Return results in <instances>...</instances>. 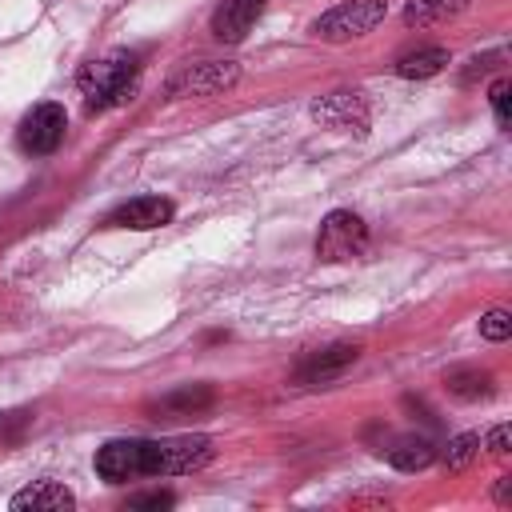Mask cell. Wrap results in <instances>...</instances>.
Here are the masks:
<instances>
[{"instance_id": "20", "label": "cell", "mask_w": 512, "mask_h": 512, "mask_svg": "<svg viewBox=\"0 0 512 512\" xmlns=\"http://www.w3.org/2000/svg\"><path fill=\"white\" fill-rule=\"evenodd\" d=\"M480 336H484V340H492V344H504V340L512 336V316H508L504 308L484 312V316H480Z\"/></svg>"}, {"instance_id": "14", "label": "cell", "mask_w": 512, "mask_h": 512, "mask_svg": "<svg viewBox=\"0 0 512 512\" xmlns=\"http://www.w3.org/2000/svg\"><path fill=\"white\" fill-rule=\"evenodd\" d=\"M384 460L396 468V472H420L428 464H436V444L428 436H396L388 448H384Z\"/></svg>"}, {"instance_id": "2", "label": "cell", "mask_w": 512, "mask_h": 512, "mask_svg": "<svg viewBox=\"0 0 512 512\" xmlns=\"http://www.w3.org/2000/svg\"><path fill=\"white\" fill-rule=\"evenodd\" d=\"M216 456L212 436H160L140 440V476H188L208 468Z\"/></svg>"}, {"instance_id": "5", "label": "cell", "mask_w": 512, "mask_h": 512, "mask_svg": "<svg viewBox=\"0 0 512 512\" xmlns=\"http://www.w3.org/2000/svg\"><path fill=\"white\" fill-rule=\"evenodd\" d=\"M308 112H312V120L320 128H332V132L368 136V124H372V108H368V100H364L360 88H336V92L320 96Z\"/></svg>"}, {"instance_id": "21", "label": "cell", "mask_w": 512, "mask_h": 512, "mask_svg": "<svg viewBox=\"0 0 512 512\" xmlns=\"http://www.w3.org/2000/svg\"><path fill=\"white\" fill-rule=\"evenodd\" d=\"M488 100H492V112H496V124L500 128H508V104H512V84L508 80H496L492 88H488Z\"/></svg>"}, {"instance_id": "10", "label": "cell", "mask_w": 512, "mask_h": 512, "mask_svg": "<svg viewBox=\"0 0 512 512\" xmlns=\"http://www.w3.org/2000/svg\"><path fill=\"white\" fill-rule=\"evenodd\" d=\"M356 356H360V348H356V344H328V348L308 352V356L300 360L296 380H300V384H328V380L344 376V368H352V364H356Z\"/></svg>"}, {"instance_id": "15", "label": "cell", "mask_w": 512, "mask_h": 512, "mask_svg": "<svg viewBox=\"0 0 512 512\" xmlns=\"http://www.w3.org/2000/svg\"><path fill=\"white\" fill-rule=\"evenodd\" d=\"M472 0H408L404 4V24L408 28H432V24H444L452 16H460Z\"/></svg>"}, {"instance_id": "13", "label": "cell", "mask_w": 512, "mask_h": 512, "mask_svg": "<svg viewBox=\"0 0 512 512\" xmlns=\"http://www.w3.org/2000/svg\"><path fill=\"white\" fill-rule=\"evenodd\" d=\"M260 12H264V0H220V8L212 12V36L224 44H236L248 36Z\"/></svg>"}, {"instance_id": "23", "label": "cell", "mask_w": 512, "mask_h": 512, "mask_svg": "<svg viewBox=\"0 0 512 512\" xmlns=\"http://www.w3.org/2000/svg\"><path fill=\"white\" fill-rule=\"evenodd\" d=\"M172 504H176L172 492H140V496L128 500V508H136V512H140V508H156V512H160V508H172Z\"/></svg>"}, {"instance_id": "17", "label": "cell", "mask_w": 512, "mask_h": 512, "mask_svg": "<svg viewBox=\"0 0 512 512\" xmlns=\"http://www.w3.org/2000/svg\"><path fill=\"white\" fill-rule=\"evenodd\" d=\"M444 384H448V392L456 400H484V396H492V376L480 372V368H452V372H444Z\"/></svg>"}, {"instance_id": "11", "label": "cell", "mask_w": 512, "mask_h": 512, "mask_svg": "<svg viewBox=\"0 0 512 512\" xmlns=\"http://www.w3.org/2000/svg\"><path fill=\"white\" fill-rule=\"evenodd\" d=\"M96 476L104 484H128L140 476V440H108L96 452Z\"/></svg>"}, {"instance_id": "22", "label": "cell", "mask_w": 512, "mask_h": 512, "mask_svg": "<svg viewBox=\"0 0 512 512\" xmlns=\"http://www.w3.org/2000/svg\"><path fill=\"white\" fill-rule=\"evenodd\" d=\"M480 448H488V456H496V460H504L508 452H512V428L508 424H496L484 440H480Z\"/></svg>"}, {"instance_id": "18", "label": "cell", "mask_w": 512, "mask_h": 512, "mask_svg": "<svg viewBox=\"0 0 512 512\" xmlns=\"http://www.w3.org/2000/svg\"><path fill=\"white\" fill-rule=\"evenodd\" d=\"M476 456H480V436H476V432H460V436H452L448 448H444V468H448V472H464Z\"/></svg>"}, {"instance_id": "12", "label": "cell", "mask_w": 512, "mask_h": 512, "mask_svg": "<svg viewBox=\"0 0 512 512\" xmlns=\"http://www.w3.org/2000/svg\"><path fill=\"white\" fill-rule=\"evenodd\" d=\"M8 508L12 512H68V508H76V496L60 480H36V484L20 488L8 500Z\"/></svg>"}, {"instance_id": "24", "label": "cell", "mask_w": 512, "mask_h": 512, "mask_svg": "<svg viewBox=\"0 0 512 512\" xmlns=\"http://www.w3.org/2000/svg\"><path fill=\"white\" fill-rule=\"evenodd\" d=\"M496 504H512V476L496 480Z\"/></svg>"}, {"instance_id": "16", "label": "cell", "mask_w": 512, "mask_h": 512, "mask_svg": "<svg viewBox=\"0 0 512 512\" xmlns=\"http://www.w3.org/2000/svg\"><path fill=\"white\" fill-rule=\"evenodd\" d=\"M444 68H448V48H440V44L416 48V52H408V56L396 60V76L400 80H428V76H436Z\"/></svg>"}, {"instance_id": "7", "label": "cell", "mask_w": 512, "mask_h": 512, "mask_svg": "<svg viewBox=\"0 0 512 512\" xmlns=\"http://www.w3.org/2000/svg\"><path fill=\"white\" fill-rule=\"evenodd\" d=\"M64 128H68V112H64V104L44 100V104H36V108L20 120V128H16V144H20V152H28V156H48V152L60 148Z\"/></svg>"}, {"instance_id": "6", "label": "cell", "mask_w": 512, "mask_h": 512, "mask_svg": "<svg viewBox=\"0 0 512 512\" xmlns=\"http://www.w3.org/2000/svg\"><path fill=\"white\" fill-rule=\"evenodd\" d=\"M236 80H240V64L236 60H200V64H184L164 84V92L172 100H184V96H216V92H228Z\"/></svg>"}, {"instance_id": "1", "label": "cell", "mask_w": 512, "mask_h": 512, "mask_svg": "<svg viewBox=\"0 0 512 512\" xmlns=\"http://www.w3.org/2000/svg\"><path fill=\"white\" fill-rule=\"evenodd\" d=\"M140 80V60L136 52H112L104 60H92L76 72V88L84 96V108L88 112H104V108H116L132 96Z\"/></svg>"}, {"instance_id": "9", "label": "cell", "mask_w": 512, "mask_h": 512, "mask_svg": "<svg viewBox=\"0 0 512 512\" xmlns=\"http://www.w3.org/2000/svg\"><path fill=\"white\" fill-rule=\"evenodd\" d=\"M216 400V388L212 384H180L172 392H164L160 400L148 404V416L152 420H184V416H200L208 412Z\"/></svg>"}, {"instance_id": "19", "label": "cell", "mask_w": 512, "mask_h": 512, "mask_svg": "<svg viewBox=\"0 0 512 512\" xmlns=\"http://www.w3.org/2000/svg\"><path fill=\"white\" fill-rule=\"evenodd\" d=\"M32 428V408H12L0 412V444H16L24 432Z\"/></svg>"}, {"instance_id": "4", "label": "cell", "mask_w": 512, "mask_h": 512, "mask_svg": "<svg viewBox=\"0 0 512 512\" xmlns=\"http://www.w3.org/2000/svg\"><path fill=\"white\" fill-rule=\"evenodd\" d=\"M384 16H388V4L384 0H344V4L328 8L312 24V36H320L328 44H344V40H356V36L372 32Z\"/></svg>"}, {"instance_id": "3", "label": "cell", "mask_w": 512, "mask_h": 512, "mask_svg": "<svg viewBox=\"0 0 512 512\" xmlns=\"http://www.w3.org/2000/svg\"><path fill=\"white\" fill-rule=\"evenodd\" d=\"M368 248V224L348 212V208H332L324 220H320V232H316V260L324 264H344L352 256H360Z\"/></svg>"}, {"instance_id": "8", "label": "cell", "mask_w": 512, "mask_h": 512, "mask_svg": "<svg viewBox=\"0 0 512 512\" xmlns=\"http://www.w3.org/2000/svg\"><path fill=\"white\" fill-rule=\"evenodd\" d=\"M172 216H176L172 200H164V196H132V200H124V204H120L104 224H108V228L152 232V228H164Z\"/></svg>"}]
</instances>
